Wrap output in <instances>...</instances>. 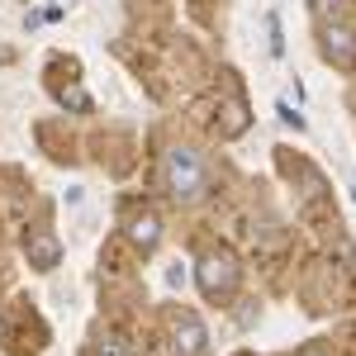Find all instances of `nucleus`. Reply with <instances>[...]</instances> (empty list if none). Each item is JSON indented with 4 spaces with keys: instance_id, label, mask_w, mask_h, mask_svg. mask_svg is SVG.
I'll list each match as a JSON object with an SVG mask.
<instances>
[{
    "instance_id": "1",
    "label": "nucleus",
    "mask_w": 356,
    "mask_h": 356,
    "mask_svg": "<svg viewBox=\"0 0 356 356\" xmlns=\"http://www.w3.org/2000/svg\"><path fill=\"white\" fill-rule=\"evenodd\" d=\"M162 181L176 204H195V200L209 195V166L195 147H171L162 162Z\"/></svg>"
},
{
    "instance_id": "2",
    "label": "nucleus",
    "mask_w": 356,
    "mask_h": 356,
    "mask_svg": "<svg viewBox=\"0 0 356 356\" xmlns=\"http://www.w3.org/2000/svg\"><path fill=\"white\" fill-rule=\"evenodd\" d=\"M233 285H238V261H233V252H204L200 257V290L209 295V300H228L233 295Z\"/></svg>"
},
{
    "instance_id": "3",
    "label": "nucleus",
    "mask_w": 356,
    "mask_h": 356,
    "mask_svg": "<svg viewBox=\"0 0 356 356\" xmlns=\"http://www.w3.org/2000/svg\"><path fill=\"white\" fill-rule=\"evenodd\" d=\"M24 252H29V266H38V271H53L57 257H62V243H57L53 228H33L24 238Z\"/></svg>"
},
{
    "instance_id": "4",
    "label": "nucleus",
    "mask_w": 356,
    "mask_h": 356,
    "mask_svg": "<svg viewBox=\"0 0 356 356\" xmlns=\"http://www.w3.org/2000/svg\"><path fill=\"white\" fill-rule=\"evenodd\" d=\"M323 57L332 67H356V33L347 24H328L323 29Z\"/></svg>"
},
{
    "instance_id": "5",
    "label": "nucleus",
    "mask_w": 356,
    "mask_h": 356,
    "mask_svg": "<svg viewBox=\"0 0 356 356\" xmlns=\"http://www.w3.org/2000/svg\"><path fill=\"white\" fill-rule=\"evenodd\" d=\"M129 238H134L143 252H152V247L162 243V223H157V214H134V219H129Z\"/></svg>"
},
{
    "instance_id": "6",
    "label": "nucleus",
    "mask_w": 356,
    "mask_h": 356,
    "mask_svg": "<svg viewBox=\"0 0 356 356\" xmlns=\"http://www.w3.org/2000/svg\"><path fill=\"white\" fill-rule=\"evenodd\" d=\"M200 342H204L200 323H195L191 314H181V318H176V352L181 356H200Z\"/></svg>"
},
{
    "instance_id": "7",
    "label": "nucleus",
    "mask_w": 356,
    "mask_h": 356,
    "mask_svg": "<svg viewBox=\"0 0 356 356\" xmlns=\"http://www.w3.org/2000/svg\"><path fill=\"white\" fill-rule=\"evenodd\" d=\"M95 356H134V352H129V347H124L119 337H105V342L95 347Z\"/></svg>"
},
{
    "instance_id": "8",
    "label": "nucleus",
    "mask_w": 356,
    "mask_h": 356,
    "mask_svg": "<svg viewBox=\"0 0 356 356\" xmlns=\"http://www.w3.org/2000/svg\"><path fill=\"white\" fill-rule=\"evenodd\" d=\"M304 356H323V352H304Z\"/></svg>"
}]
</instances>
